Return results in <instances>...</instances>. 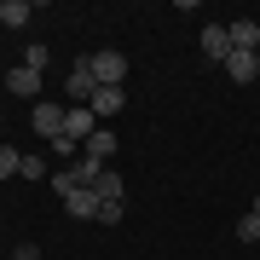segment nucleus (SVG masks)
I'll list each match as a JSON object with an SVG mask.
<instances>
[{"instance_id": "4468645a", "label": "nucleus", "mask_w": 260, "mask_h": 260, "mask_svg": "<svg viewBox=\"0 0 260 260\" xmlns=\"http://www.w3.org/2000/svg\"><path fill=\"white\" fill-rule=\"evenodd\" d=\"M18 162H23V150L0 145V179H18Z\"/></svg>"}, {"instance_id": "1a4fd4ad", "label": "nucleus", "mask_w": 260, "mask_h": 260, "mask_svg": "<svg viewBox=\"0 0 260 260\" xmlns=\"http://www.w3.org/2000/svg\"><path fill=\"white\" fill-rule=\"evenodd\" d=\"M203 52L214 58V64L232 58V35H225V23H208V29H203Z\"/></svg>"}, {"instance_id": "2eb2a0df", "label": "nucleus", "mask_w": 260, "mask_h": 260, "mask_svg": "<svg viewBox=\"0 0 260 260\" xmlns=\"http://www.w3.org/2000/svg\"><path fill=\"white\" fill-rule=\"evenodd\" d=\"M18 179H47V162H41V156H29V150H23V162H18Z\"/></svg>"}, {"instance_id": "ddd939ff", "label": "nucleus", "mask_w": 260, "mask_h": 260, "mask_svg": "<svg viewBox=\"0 0 260 260\" xmlns=\"http://www.w3.org/2000/svg\"><path fill=\"white\" fill-rule=\"evenodd\" d=\"M0 23H6V29H23L29 23V6H23V0H0Z\"/></svg>"}, {"instance_id": "a211bd4d", "label": "nucleus", "mask_w": 260, "mask_h": 260, "mask_svg": "<svg viewBox=\"0 0 260 260\" xmlns=\"http://www.w3.org/2000/svg\"><path fill=\"white\" fill-rule=\"evenodd\" d=\"M121 208H127V203H104L99 208V225H121Z\"/></svg>"}, {"instance_id": "0eeeda50", "label": "nucleus", "mask_w": 260, "mask_h": 260, "mask_svg": "<svg viewBox=\"0 0 260 260\" xmlns=\"http://www.w3.org/2000/svg\"><path fill=\"white\" fill-rule=\"evenodd\" d=\"M29 116H35V133H41V139H58V133H64V110H58V104H47V99H41Z\"/></svg>"}, {"instance_id": "f8f14e48", "label": "nucleus", "mask_w": 260, "mask_h": 260, "mask_svg": "<svg viewBox=\"0 0 260 260\" xmlns=\"http://www.w3.org/2000/svg\"><path fill=\"white\" fill-rule=\"evenodd\" d=\"M93 191H99V203H127V191H121V174H110V168H99Z\"/></svg>"}, {"instance_id": "f257e3e1", "label": "nucleus", "mask_w": 260, "mask_h": 260, "mask_svg": "<svg viewBox=\"0 0 260 260\" xmlns=\"http://www.w3.org/2000/svg\"><path fill=\"white\" fill-rule=\"evenodd\" d=\"M87 64H93V81H99V87H121V81H127V58H121L116 47L93 52V58H87Z\"/></svg>"}, {"instance_id": "f3484780", "label": "nucleus", "mask_w": 260, "mask_h": 260, "mask_svg": "<svg viewBox=\"0 0 260 260\" xmlns=\"http://www.w3.org/2000/svg\"><path fill=\"white\" fill-rule=\"evenodd\" d=\"M52 191H58V197H70V191H81V185H75L70 168H58V174H52Z\"/></svg>"}, {"instance_id": "6e6552de", "label": "nucleus", "mask_w": 260, "mask_h": 260, "mask_svg": "<svg viewBox=\"0 0 260 260\" xmlns=\"http://www.w3.org/2000/svg\"><path fill=\"white\" fill-rule=\"evenodd\" d=\"M225 75H232L237 87H249L260 75V52H232V58H225Z\"/></svg>"}, {"instance_id": "6ab92c4d", "label": "nucleus", "mask_w": 260, "mask_h": 260, "mask_svg": "<svg viewBox=\"0 0 260 260\" xmlns=\"http://www.w3.org/2000/svg\"><path fill=\"white\" fill-rule=\"evenodd\" d=\"M52 150H58V156H81V145H75V139H64V133H58V139H47Z\"/></svg>"}, {"instance_id": "39448f33", "label": "nucleus", "mask_w": 260, "mask_h": 260, "mask_svg": "<svg viewBox=\"0 0 260 260\" xmlns=\"http://www.w3.org/2000/svg\"><path fill=\"white\" fill-rule=\"evenodd\" d=\"M64 208H70V220H99V208H104V203H99V191H93V185H81V191H70V197H64Z\"/></svg>"}, {"instance_id": "423d86ee", "label": "nucleus", "mask_w": 260, "mask_h": 260, "mask_svg": "<svg viewBox=\"0 0 260 260\" xmlns=\"http://www.w3.org/2000/svg\"><path fill=\"white\" fill-rule=\"evenodd\" d=\"M225 35H232V52H260V23H254V18L225 23Z\"/></svg>"}, {"instance_id": "9d476101", "label": "nucleus", "mask_w": 260, "mask_h": 260, "mask_svg": "<svg viewBox=\"0 0 260 260\" xmlns=\"http://www.w3.org/2000/svg\"><path fill=\"white\" fill-rule=\"evenodd\" d=\"M81 156L104 168V162H110V156H116V133H110V127H99V133H93V139H87V145H81Z\"/></svg>"}, {"instance_id": "9b49d317", "label": "nucleus", "mask_w": 260, "mask_h": 260, "mask_svg": "<svg viewBox=\"0 0 260 260\" xmlns=\"http://www.w3.org/2000/svg\"><path fill=\"white\" fill-rule=\"evenodd\" d=\"M121 104H127V99H121V87H99V93H93V104H87V110H93L99 121H110V116H121Z\"/></svg>"}, {"instance_id": "f03ea898", "label": "nucleus", "mask_w": 260, "mask_h": 260, "mask_svg": "<svg viewBox=\"0 0 260 260\" xmlns=\"http://www.w3.org/2000/svg\"><path fill=\"white\" fill-rule=\"evenodd\" d=\"M99 127H104V121H99L93 110H87V104H70V110H64V139H75V145H87V139H93Z\"/></svg>"}, {"instance_id": "20e7f679", "label": "nucleus", "mask_w": 260, "mask_h": 260, "mask_svg": "<svg viewBox=\"0 0 260 260\" xmlns=\"http://www.w3.org/2000/svg\"><path fill=\"white\" fill-rule=\"evenodd\" d=\"M6 93H18V99H35V104H41V70H29V64H12V70H6Z\"/></svg>"}, {"instance_id": "aec40b11", "label": "nucleus", "mask_w": 260, "mask_h": 260, "mask_svg": "<svg viewBox=\"0 0 260 260\" xmlns=\"http://www.w3.org/2000/svg\"><path fill=\"white\" fill-rule=\"evenodd\" d=\"M12 260H41V249H35V243H18V249H12Z\"/></svg>"}, {"instance_id": "7ed1b4c3", "label": "nucleus", "mask_w": 260, "mask_h": 260, "mask_svg": "<svg viewBox=\"0 0 260 260\" xmlns=\"http://www.w3.org/2000/svg\"><path fill=\"white\" fill-rule=\"evenodd\" d=\"M70 104H93V93H99V81H93V64L87 58H75V70H70Z\"/></svg>"}, {"instance_id": "dca6fc26", "label": "nucleus", "mask_w": 260, "mask_h": 260, "mask_svg": "<svg viewBox=\"0 0 260 260\" xmlns=\"http://www.w3.org/2000/svg\"><path fill=\"white\" fill-rule=\"evenodd\" d=\"M237 237H243V243H260V214H254V208L237 220Z\"/></svg>"}]
</instances>
